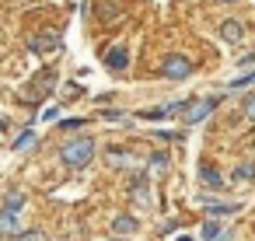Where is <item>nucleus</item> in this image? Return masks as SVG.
<instances>
[{"instance_id": "obj_1", "label": "nucleus", "mask_w": 255, "mask_h": 241, "mask_svg": "<svg viewBox=\"0 0 255 241\" xmlns=\"http://www.w3.org/2000/svg\"><path fill=\"white\" fill-rule=\"evenodd\" d=\"M91 157H95V140H91V136L67 140L63 150H60V161H63L67 168H84V164H91Z\"/></svg>"}, {"instance_id": "obj_2", "label": "nucleus", "mask_w": 255, "mask_h": 241, "mask_svg": "<svg viewBox=\"0 0 255 241\" xmlns=\"http://www.w3.org/2000/svg\"><path fill=\"white\" fill-rule=\"evenodd\" d=\"M217 105H220V98H203V102H189V105H185V109H189V112H185V122H189V126L203 122V119H206V116H210V112H213Z\"/></svg>"}, {"instance_id": "obj_3", "label": "nucleus", "mask_w": 255, "mask_h": 241, "mask_svg": "<svg viewBox=\"0 0 255 241\" xmlns=\"http://www.w3.org/2000/svg\"><path fill=\"white\" fill-rule=\"evenodd\" d=\"M189 74H192L189 56H164V77H171V81H185Z\"/></svg>"}, {"instance_id": "obj_4", "label": "nucleus", "mask_w": 255, "mask_h": 241, "mask_svg": "<svg viewBox=\"0 0 255 241\" xmlns=\"http://www.w3.org/2000/svg\"><path fill=\"white\" fill-rule=\"evenodd\" d=\"M105 63H109L112 70H126V67H129V53H126L123 46H112V49H105Z\"/></svg>"}, {"instance_id": "obj_5", "label": "nucleus", "mask_w": 255, "mask_h": 241, "mask_svg": "<svg viewBox=\"0 0 255 241\" xmlns=\"http://www.w3.org/2000/svg\"><path fill=\"white\" fill-rule=\"evenodd\" d=\"M189 102H168V105H157V109H147V112H140L143 119H168L171 112H178V109H185Z\"/></svg>"}, {"instance_id": "obj_6", "label": "nucleus", "mask_w": 255, "mask_h": 241, "mask_svg": "<svg viewBox=\"0 0 255 241\" xmlns=\"http://www.w3.org/2000/svg\"><path fill=\"white\" fill-rule=\"evenodd\" d=\"M28 49L32 53H53V49H60V39L56 35H39V39L28 42Z\"/></svg>"}, {"instance_id": "obj_7", "label": "nucleus", "mask_w": 255, "mask_h": 241, "mask_svg": "<svg viewBox=\"0 0 255 241\" xmlns=\"http://www.w3.org/2000/svg\"><path fill=\"white\" fill-rule=\"evenodd\" d=\"M199 178H203V185H210V189H220V185H224V178H220V171H213V164H199Z\"/></svg>"}, {"instance_id": "obj_8", "label": "nucleus", "mask_w": 255, "mask_h": 241, "mask_svg": "<svg viewBox=\"0 0 255 241\" xmlns=\"http://www.w3.org/2000/svg\"><path fill=\"white\" fill-rule=\"evenodd\" d=\"M14 231H18V213L0 206V234H14Z\"/></svg>"}, {"instance_id": "obj_9", "label": "nucleus", "mask_w": 255, "mask_h": 241, "mask_svg": "<svg viewBox=\"0 0 255 241\" xmlns=\"http://www.w3.org/2000/svg\"><path fill=\"white\" fill-rule=\"evenodd\" d=\"M220 35H224V42H241L245 32H241L238 21H224V25H220Z\"/></svg>"}, {"instance_id": "obj_10", "label": "nucleus", "mask_w": 255, "mask_h": 241, "mask_svg": "<svg viewBox=\"0 0 255 241\" xmlns=\"http://www.w3.org/2000/svg\"><path fill=\"white\" fill-rule=\"evenodd\" d=\"M112 231H116V234H133V231H136V220H133L129 213H123V217L112 220Z\"/></svg>"}, {"instance_id": "obj_11", "label": "nucleus", "mask_w": 255, "mask_h": 241, "mask_svg": "<svg viewBox=\"0 0 255 241\" xmlns=\"http://www.w3.org/2000/svg\"><path fill=\"white\" fill-rule=\"evenodd\" d=\"M206 210H210L213 217H217V213L227 217V213H238V203H213V199H206Z\"/></svg>"}, {"instance_id": "obj_12", "label": "nucleus", "mask_w": 255, "mask_h": 241, "mask_svg": "<svg viewBox=\"0 0 255 241\" xmlns=\"http://www.w3.org/2000/svg\"><path fill=\"white\" fill-rule=\"evenodd\" d=\"M203 238H206V241H224L227 234H224L220 224H203Z\"/></svg>"}, {"instance_id": "obj_13", "label": "nucleus", "mask_w": 255, "mask_h": 241, "mask_svg": "<svg viewBox=\"0 0 255 241\" xmlns=\"http://www.w3.org/2000/svg\"><path fill=\"white\" fill-rule=\"evenodd\" d=\"M25 206V196L21 192H7V199H4V210H11V213H18Z\"/></svg>"}, {"instance_id": "obj_14", "label": "nucleus", "mask_w": 255, "mask_h": 241, "mask_svg": "<svg viewBox=\"0 0 255 241\" xmlns=\"http://www.w3.org/2000/svg\"><path fill=\"white\" fill-rule=\"evenodd\" d=\"M32 143H35V133H32V129H25V133L14 140V150H28Z\"/></svg>"}, {"instance_id": "obj_15", "label": "nucleus", "mask_w": 255, "mask_h": 241, "mask_svg": "<svg viewBox=\"0 0 255 241\" xmlns=\"http://www.w3.org/2000/svg\"><path fill=\"white\" fill-rule=\"evenodd\" d=\"M150 168L154 171H164L168 168V154H150Z\"/></svg>"}, {"instance_id": "obj_16", "label": "nucleus", "mask_w": 255, "mask_h": 241, "mask_svg": "<svg viewBox=\"0 0 255 241\" xmlns=\"http://www.w3.org/2000/svg\"><path fill=\"white\" fill-rule=\"evenodd\" d=\"M133 196H136V199H143V203H147V178H140V182H136V185H133Z\"/></svg>"}, {"instance_id": "obj_17", "label": "nucleus", "mask_w": 255, "mask_h": 241, "mask_svg": "<svg viewBox=\"0 0 255 241\" xmlns=\"http://www.w3.org/2000/svg\"><path fill=\"white\" fill-rule=\"evenodd\" d=\"M252 175H255V171H252L248 164H241V168L234 171V182H245V178H252Z\"/></svg>"}, {"instance_id": "obj_18", "label": "nucleus", "mask_w": 255, "mask_h": 241, "mask_svg": "<svg viewBox=\"0 0 255 241\" xmlns=\"http://www.w3.org/2000/svg\"><path fill=\"white\" fill-rule=\"evenodd\" d=\"M245 116H248V122H255V95H248V102H245Z\"/></svg>"}, {"instance_id": "obj_19", "label": "nucleus", "mask_w": 255, "mask_h": 241, "mask_svg": "<svg viewBox=\"0 0 255 241\" xmlns=\"http://www.w3.org/2000/svg\"><path fill=\"white\" fill-rule=\"evenodd\" d=\"M14 241H42L39 231H25V234H14Z\"/></svg>"}, {"instance_id": "obj_20", "label": "nucleus", "mask_w": 255, "mask_h": 241, "mask_svg": "<svg viewBox=\"0 0 255 241\" xmlns=\"http://www.w3.org/2000/svg\"><path fill=\"white\" fill-rule=\"evenodd\" d=\"M248 84H255V74H248V77H238L231 88H248Z\"/></svg>"}, {"instance_id": "obj_21", "label": "nucleus", "mask_w": 255, "mask_h": 241, "mask_svg": "<svg viewBox=\"0 0 255 241\" xmlns=\"http://www.w3.org/2000/svg\"><path fill=\"white\" fill-rule=\"evenodd\" d=\"M56 116H60V109H56V105H49V109H46V112H42V119H46V122H53V119H56Z\"/></svg>"}, {"instance_id": "obj_22", "label": "nucleus", "mask_w": 255, "mask_h": 241, "mask_svg": "<svg viewBox=\"0 0 255 241\" xmlns=\"http://www.w3.org/2000/svg\"><path fill=\"white\" fill-rule=\"evenodd\" d=\"M102 116H105V119H112V122H119V119H123V112H116V109H109V112H102Z\"/></svg>"}, {"instance_id": "obj_23", "label": "nucleus", "mask_w": 255, "mask_h": 241, "mask_svg": "<svg viewBox=\"0 0 255 241\" xmlns=\"http://www.w3.org/2000/svg\"><path fill=\"white\" fill-rule=\"evenodd\" d=\"M220 4H238V0H220Z\"/></svg>"}, {"instance_id": "obj_24", "label": "nucleus", "mask_w": 255, "mask_h": 241, "mask_svg": "<svg viewBox=\"0 0 255 241\" xmlns=\"http://www.w3.org/2000/svg\"><path fill=\"white\" fill-rule=\"evenodd\" d=\"M178 241H192V238H189V234H185V238H178Z\"/></svg>"}, {"instance_id": "obj_25", "label": "nucleus", "mask_w": 255, "mask_h": 241, "mask_svg": "<svg viewBox=\"0 0 255 241\" xmlns=\"http://www.w3.org/2000/svg\"><path fill=\"white\" fill-rule=\"evenodd\" d=\"M4 126H7V122H4V119H0V129H4Z\"/></svg>"}]
</instances>
